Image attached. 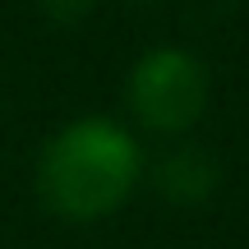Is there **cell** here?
Returning <instances> with one entry per match:
<instances>
[{
  "label": "cell",
  "mask_w": 249,
  "mask_h": 249,
  "mask_svg": "<svg viewBox=\"0 0 249 249\" xmlns=\"http://www.w3.org/2000/svg\"><path fill=\"white\" fill-rule=\"evenodd\" d=\"M139 180V148L111 120H74L46 143L37 189L46 208L70 222L107 217L129 198Z\"/></svg>",
  "instance_id": "obj_1"
},
{
  "label": "cell",
  "mask_w": 249,
  "mask_h": 249,
  "mask_svg": "<svg viewBox=\"0 0 249 249\" xmlns=\"http://www.w3.org/2000/svg\"><path fill=\"white\" fill-rule=\"evenodd\" d=\"M129 107L148 129L176 134L189 129L208 107V70L198 55L161 46L143 55L129 74Z\"/></svg>",
  "instance_id": "obj_2"
}]
</instances>
